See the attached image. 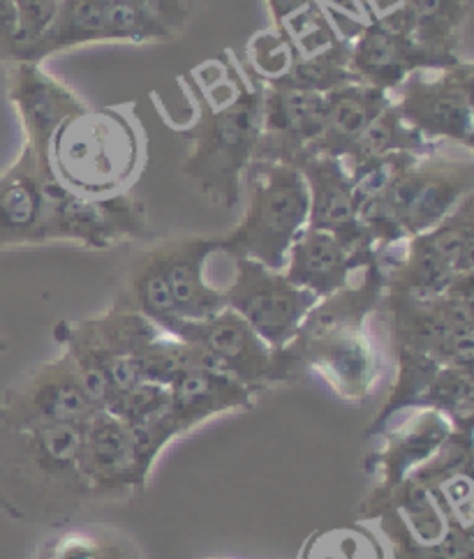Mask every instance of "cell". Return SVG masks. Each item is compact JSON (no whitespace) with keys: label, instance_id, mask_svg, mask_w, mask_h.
I'll list each match as a JSON object with an SVG mask.
<instances>
[{"label":"cell","instance_id":"cell-1","mask_svg":"<svg viewBox=\"0 0 474 559\" xmlns=\"http://www.w3.org/2000/svg\"><path fill=\"white\" fill-rule=\"evenodd\" d=\"M384 298V273L372 262L357 280L320 298L287 345L296 370L312 372L345 403L359 405L378 389L384 364L368 333V319Z\"/></svg>","mask_w":474,"mask_h":559},{"label":"cell","instance_id":"cell-2","mask_svg":"<svg viewBox=\"0 0 474 559\" xmlns=\"http://www.w3.org/2000/svg\"><path fill=\"white\" fill-rule=\"evenodd\" d=\"M181 134L190 142L181 174L209 204L239 206L244 176L262 134V84L236 74V93L221 105L202 97L200 118Z\"/></svg>","mask_w":474,"mask_h":559},{"label":"cell","instance_id":"cell-3","mask_svg":"<svg viewBox=\"0 0 474 559\" xmlns=\"http://www.w3.org/2000/svg\"><path fill=\"white\" fill-rule=\"evenodd\" d=\"M144 167V139L134 118L116 107H86L56 132L49 146L51 174L82 197L130 190Z\"/></svg>","mask_w":474,"mask_h":559},{"label":"cell","instance_id":"cell-4","mask_svg":"<svg viewBox=\"0 0 474 559\" xmlns=\"http://www.w3.org/2000/svg\"><path fill=\"white\" fill-rule=\"evenodd\" d=\"M197 0H63L51 28L19 61H37L86 45H165L179 39Z\"/></svg>","mask_w":474,"mask_h":559},{"label":"cell","instance_id":"cell-5","mask_svg":"<svg viewBox=\"0 0 474 559\" xmlns=\"http://www.w3.org/2000/svg\"><path fill=\"white\" fill-rule=\"evenodd\" d=\"M470 194L472 159L430 151L414 159L382 194L359 204V223L378 252L432 229Z\"/></svg>","mask_w":474,"mask_h":559},{"label":"cell","instance_id":"cell-6","mask_svg":"<svg viewBox=\"0 0 474 559\" xmlns=\"http://www.w3.org/2000/svg\"><path fill=\"white\" fill-rule=\"evenodd\" d=\"M244 194L246 211L239 223L218 236V252L283 271L294 238L308 227L310 199L301 171L285 163L252 159L244 176Z\"/></svg>","mask_w":474,"mask_h":559},{"label":"cell","instance_id":"cell-7","mask_svg":"<svg viewBox=\"0 0 474 559\" xmlns=\"http://www.w3.org/2000/svg\"><path fill=\"white\" fill-rule=\"evenodd\" d=\"M472 283L474 273L461 275L436 298H407L384 292L380 310L389 317L391 347L424 354L440 366L472 370Z\"/></svg>","mask_w":474,"mask_h":559},{"label":"cell","instance_id":"cell-8","mask_svg":"<svg viewBox=\"0 0 474 559\" xmlns=\"http://www.w3.org/2000/svg\"><path fill=\"white\" fill-rule=\"evenodd\" d=\"M169 335L202 349L215 370L234 377L254 395L287 384L299 374L287 347H269L246 319L229 308L200 322H179Z\"/></svg>","mask_w":474,"mask_h":559},{"label":"cell","instance_id":"cell-9","mask_svg":"<svg viewBox=\"0 0 474 559\" xmlns=\"http://www.w3.org/2000/svg\"><path fill=\"white\" fill-rule=\"evenodd\" d=\"M474 66L463 61L445 70L410 74L393 91V107L426 142H449L472 151Z\"/></svg>","mask_w":474,"mask_h":559},{"label":"cell","instance_id":"cell-10","mask_svg":"<svg viewBox=\"0 0 474 559\" xmlns=\"http://www.w3.org/2000/svg\"><path fill=\"white\" fill-rule=\"evenodd\" d=\"M225 304L273 347H287L320 298L296 287L283 273L252 259H234V277L223 289Z\"/></svg>","mask_w":474,"mask_h":559},{"label":"cell","instance_id":"cell-11","mask_svg":"<svg viewBox=\"0 0 474 559\" xmlns=\"http://www.w3.org/2000/svg\"><path fill=\"white\" fill-rule=\"evenodd\" d=\"M97 412L61 352L33 366L0 395V430L26 432L63 424H84Z\"/></svg>","mask_w":474,"mask_h":559},{"label":"cell","instance_id":"cell-12","mask_svg":"<svg viewBox=\"0 0 474 559\" xmlns=\"http://www.w3.org/2000/svg\"><path fill=\"white\" fill-rule=\"evenodd\" d=\"M146 231V206L132 190L109 197H82L61 186L51 197V243L111 250Z\"/></svg>","mask_w":474,"mask_h":559},{"label":"cell","instance_id":"cell-13","mask_svg":"<svg viewBox=\"0 0 474 559\" xmlns=\"http://www.w3.org/2000/svg\"><path fill=\"white\" fill-rule=\"evenodd\" d=\"M453 432L449 418L436 409L412 407L391 416L384 428L375 435L378 447L366 453L364 469L370 478V490L362 504H372L401 486L405 478L430 461Z\"/></svg>","mask_w":474,"mask_h":559},{"label":"cell","instance_id":"cell-14","mask_svg":"<svg viewBox=\"0 0 474 559\" xmlns=\"http://www.w3.org/2000/svg\"><path fill=\"white\" fill-rule=\"evenodd\" d=\"M58 178L28 146L0 171V252L49 246L51 197Z\"/></svg>","mask_w":474,"mask_h":559},{"label":"cell","instance_id":"cell-15","mask_svg":"<svg viewBox=\"0 0 474 559\" xmlns=\"http://www.w3.org/2000/svg\"><path fill=\"white\" fill-rule=\"evenodd\" d=\"M76 467L88 495L144 490L153 472L134 432L107 409L93 412L84 421Z\"/></svg>","mask_w":474,"mask_h":559},{"label":"cell","instance_id":"cell-16","mask_svg":"<svg viewBox=\"0 0 474 559\" xmlns=\"http://www.w3.org/2000/svg\"><path fill=\"white\" fill-rule=\"evenodd\" d=\"M347 43L349 68L357 82L391 95L414 72L445 70L465 61L457 51L426 47L412 35L384 26L375 16H370L368 24Z\"/></svg>","mask_w":474,"mask_h":559},{"label":"cell","instance_id":"cell-17","mask_svg":"<svg viewBox=\"0 0 474 559\" xmlns=\"http://www.w3.org/2000/svg\"><path fill=\"white\" fill-rule=\"evenodd\" d=\"M8 99L14 107L28 146L49 165V146L56 132L88 105L61 79L37 61H14L8 72Z\"/></svg>","mask_w":474,"mask_h":559},{"label":"cell","instance_id":"cell-18","mask_svg":"<svg viewBox=\"0 0 474 559\" xmlns=\"http://www.w3.org/2000/svg\"><path fill=\"white\" fill-rule=\"evenodd\" d=\"M294 167L308 188V227L335 234L352 252L375 254L370 236L359 223V202L343 159L304 153Z\"/></svg>","mask_w":474,"mask_h":559},{"label":"cell","instance_id":"cell-19","mask_svg":"<svg viewBox=\"0 0 474 559\" xmlns=\"http://www.w3.org/2000/svg\"><path fill=\"white\" fill-rule=\"evenodd\" d=\"M327 95L262 84V134L257 163L294 165L322 134Z\"/></svg>","mask_w":474,"mask_h":559},{"label":"cell","instance_id":"cell-20","mask_svg":"<svg viewBox=\"0 0 474 559\" xmlns=\"http://www.w3.org/2000/svg\"><path fill=\"white\" fill-rule=\"evenodd\" d=\"M174 298V310L181 322H200L227 308L225 294L209 283L206 264L218 254V238L181 236L153 243Z\"/></svg>","mask_w":474,"mask_h":559},{"label":"cell","instance_id":"cell-21","mask_svg":"<svg viewBox=\"0 0 474 559\" xmlns=\"http://www.w3.org/2000/svg\"><path fill=\"white\" fill-rule=\"evenodd\" d=\"M372 259L375 254L352 252L331 231L306 227L294 238L283 273L296 287L308 289L318 298H327L345 289Z\"/></svg>","mask_w":474,"mask_h":559},{"label":"cell","instance_id":"cell-22","mask_svg":"<svg viewBox=\"0 0 474 559\" xmlns=\"http://www.w3.org/2000/svg\"><path fill=\"white\" fill-rule=\"evenodd\" d=\"M169 395L171 424L179 439L202 428L211 418L254 405V393L215 368H192L181 372L169 384Z\"/></svg>","mask_w":474,"mask_h":559},{"label":"cell","instance_id":"cell-23","mask_svg":"<svg viewBox=\"0 0 474 559\" xmlns=\"http://www.w3.org/2000/svg\"><path fill=\"white\" fill-rule=\"evenodd\" d=\"M370 16L417 43L461 53V35L472 12V0H370Z\"/></svg>","mask_w":474,"mask_h":559},{"label":"cell","instance_id":"cell-24","mask_svg":"<svg viewBox=\"0 0 474 559\" xmlns=\"http://www.w3.org/2000/svg\"><path fill=\"white\" fill-rule=\"evenodd\" d=\"M391 93L362 82L327 93L322 134L315 139V144L306 153L343 159L362 132L391 105Z\"/></svg>","mask_w":474,"mask_h":559},{"label":"cell","instance_id":"cell-25","mask_svg":"<svg viewBox=\"0 0 474 559\" xmlns=\"http://www.w3.org/2000/svg\"><path fill=\"white\" fill-rule=\"evenodd\" d=\"M107 412L128 424L151 469L163 451L179 439L171 424V395L167 384L140 382L126 393L116 395Z\"/></svg>","mask_w":474,"mask_h":559},{"label":"cell","instance_id":"cell-26","mask_svg":"<svg viewBox=\"0 0 474 559\" xmlns=\"http://www.w3.org/2000/svg\"><path fill=\"white\" fill-rule=\"evenodd\" d=\"M260 84L322 95L335 88L357 84V76L352 74L349 68V43L339 37L331 45L312 53H296L279 76L260 79Z\"/></svg>","mask_w":474,"mask_h":559},{"label":"cell","instance_id":"cell-27","mask_svg":"<svg viewBox=\"0 0 474 559\" xmlns=\"http://www.w3.org/2000/svg\"><path fill=\"white\" fill-rule=\"evenodd\" d=\"M430 151H438V146L426 142L422 134L414 132L399 116L391 99V105L375 118V121L362 132L357 142H354L349 151L343 155V165L347 174H352L389 153L426 155Z\"/></svg>","mask_w":474,"mask_h":559},{"label":"cell","instance_id":"cell-28","mask_svg":"<svg viewBox=\"0 0 474 559\" xmlns=\"http://www.w3.org/2000/svg\"><path fill=\"white\" fill-rule=\"evenodd\" d=\"M296 559H393L382 532L364 521L310 532Z\"/></svg>","mask_w":474,"mask_h":559},{"label":"cell","instance_id":"cell-29","mask_svg":"<svg viewBox=\"0 0 474 559\" xmlns=\"http://www.w3.org/2000/svg\"><path fill=\"white\" fill-rule=\"evenodd\" d=\"M33 559H144L140 546L109 527H76L58 534Z\"/></svg>","mask_w":474,"mask_h":559},{"label":"cell","instance_id":"cell-30","mask_svg":"<svg viewBox=\"0 0 474 559\" xmlns=\"http://www.w3.org/2000/svg\"><path fill=\"white\" fill-rule=\"evenodd\" d=\"M61 5L63 0H14L16 28H14V43L10 47L5 63L19 61V56H22L31 45H35L37 39L51 28Z\"/></svg>","mask_w":474,"mask_h":559},{"label":"cell","instance_id":"cell-31","mask_svg":"<svg viewBox=\"0 0 474 559\" xmlns=\"http://www.w3.org/2000/svg\"><path fill=\"white\" fill-rule=\"evenodd\" d=\"M315 0H266V8L271 12L275 33H281L294 16H299Z\"/></svg>","mask_w":474,"mask_h":559},{"label":"cell","instance_id":"cell-32","mask_svg":"<svg viewBox=\"0 0 474 559\" xmlns=\"http://www.w3.org/2000/svg\"><path fill=\"white\" fill-rule=\"evenodd\" d=\"M14 28H16L14 0H0V61H5L10 53V47L14 43Z\"/></svg>","mask_w":474,"mask_h":559},{"label":"cell","instance_id":"cell-33","mask_svg":"<svg viewBox=\"0 0 474 559\" xmlns=\"http://www.w3.org/2000/svg\"><path fill=\"white\" fill-rule=\"evenodd\" d=\"M5 352H8V343L0 337V354H5Z\"/></svg>","mask_w":474,"mask_h":559},{"label":"cell","instance_id":"cell-34","mask_svg":"<svg viewBox=\"0 0 474 559\" xmlns=\"http://www.w3.org/2000/svg\"><path fill=\"white\" fill-rule=\"evenodd\" d=\"M204 559H232V557H204Z\"/></svg>","mask_w":474,"mask_h":559}]
</instances>
